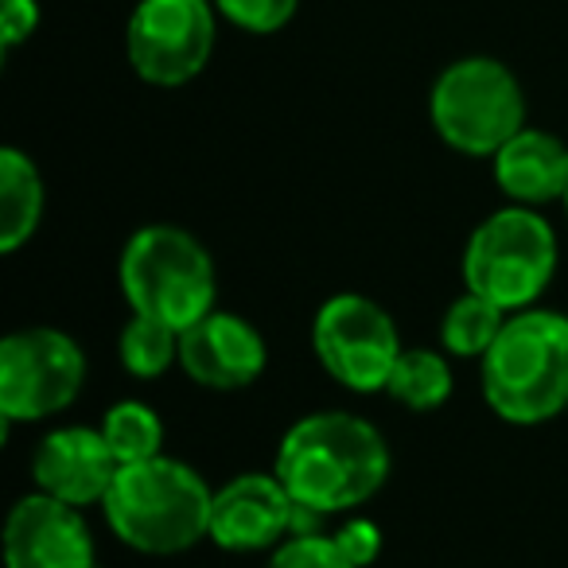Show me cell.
<instances>
[{
	"instance_id": "obj_20",
	"label": "cell",
	"mask_w": 568,
	"mask_h": 568,
	"mask_svg": "<svg viewBox=\"0 0 568 568\" xmlns=\"http://www.w3.org/2000/svg\"><path fill=\"white\" fill-rule=\"evenodd\" d=\"M301 0H214V9L226 24L250 36H273L296 17Z\"/></svg>"
},
{
	"instance_id": "obj_3",
	"label": "cell",
	"mask_w": 568,
	"mask_h": 568,
	"mask_svg": "<svg viewBox=\"0 0 568 568\" xmlns=\"http://www.w3.org/2000/svg\"><path fill=\"white\" fill-rule=\"evenodd\" d=\"M483 363V397L506 425H545L568 409V316L514 312Z\"/></svg>"
},
{
	"instance_id": "obj_23",
	"label": "cell",
	"mask_w": 568,
	"mask_h": 568,
	"mask_svg": "<svg viewBox=\"0 0 568 568\" xmlns=\"http://www.w3.org/2000/svg\"><path fill=\"white\" fill-rule=\"evenodd\" d=\"M335 545H339L343 552H347V560L355 568H366L374 557H378V549H382V534H378V526L374 521H366V518H351L347 526L335 534Z\"/></svg>"
},
{
	"instance_id": "obj_2",
	"label": "cell",
	"mask_w": 568,
	"mask_h": 568,
	"mask_svg": "<svg viewBox=\"0 0 568 568\" xmlns=\"http://www.w3.org/2000/svg\"><path fill=\"white\" fill-rule=\"evenodd\" d=\"M214 490L195 467L172 456L118 467L102 510L110 529L136 552L172 557L211 537Z\"/></svg>"
},
{
	"instance_id": "obj_1",
	"label": "cell",
	"mask_w": 568,
	"mask_h": 568,
	"mask_svg": "<svg viewBox=\"0 0 568 568\" xmlns=\"http://www.w3.org/2000/svg\"><path fill=\"white\" fill-rule=\"evenodd\" d=\"M273 475L308 514L355 510L389 479V448L355 413H312L281 436Z\"/></svg>"
},
{
	"instance_id": "obj_16",
	"label": "cell",
	"mask_w": 568,
	"mask_h": 568,
	"mask_svg": "<svg viewBox=\"0 0 568 568\" xmlns=\"http://www.w3.org/2000/svg\"><path fill=\"white\" fill-rule=\"evenodd\" d=\"M386 394L394 397L397 405H405V409L428 413L448 402L452 366L444 363V355H436V351H425V347L402 351L394 371H389Z\"/></svg>"
},
{
	"instance_id": "obj_5",
	"label": "cell",
	"mask_w": 568,
	"mask_h": 568,
	"mask_svg": "<svg viewBox=\"0 0 568 568\" xmlns=\"http://www.w3.org/2000/svg\"><path fill=\"white\" fill-rule=\"evenodd\" d=\"M557 273V234L537 206H503L467 237L464 284L503 312H526Z\"/></svg>"
},
{
	"instance_id": "obj_10",
	"label": "cell",
	"mask_w": 568,
	"mask_h": 568,
	"mask_svg": "<svg viewBox=\"0 0 568 568\" xmlns=\"http://www.w3.org/2000/svg\"><path fill=\"white\" fill-rule=\"evenodd\" d=\"M4 568H94V537L79 506L43 490L20 498L4 521Z\"/></svg>"
},
{
	"instance_id": "obj_19",
	"label": "cell",
	"mask_w": 568,
	"mask_h": 568,
	"mask_svg": "<svg viewBox=\"0 0 568 568\" xmlns=\"http://www.w3.org/2000/svg\"><path fill=\"white\" fill-rule=\"evenodd\" d=\"M121 366L136 378H156L172 363H180V332L168 324H156L149 316H133L118 339Z\"/></svg>"
},
{
	"instance_id": "obj_9",
	"label": "cell",
	"mask_w": 568,
	"mask_h": 568,
	"mask_svg": "<svg viewBox=\"0 0 568 568\" xmlns=\"http://www.w3.org/2000/svg\"><path fill=\"white\" fill-rule=\"evenodd\" d=\"M312 347H316L324 371L355 394L386 389L389 371L405 351L389 312L358 293L332 296L316 312Z\"/></svg>"
},
{
	"instance_id": "obj_8",
	"label": "cell",
	"mask_w": 568,
	"mask_h": 568,
	"mask_svg": "<svg viewBox=\"0 0 568 568\" xmlns=\"http://www.w3.org/2000/svg\"><path fill=\"white\" fill-rule=\"evenodd\" d=\"M214 0H141L125 28L129 67L149 87H187L214 55Z\"/></svg>"
},
{
	"instance_id": "obj_4",
	"label": "cell",
	"mask_w": 568,
	"mask_h": 568,
	"mask_svg": "<svg viewBox=\"0 0 568 568\" xmlns=\"http://www.w3.org/2000/svg\"><path fill=\"white\" fill-rule=\"evenodd\" d=\"M121 293L133 316H149L175 332L214 312V261L195 234L180 226H144L121 250Z\"/></svg>"
},
{
	"instance_id": "obj_13",
	"label": "cell",
	"mask_w": 568,
	"mask_h": 568,
	"mask_svg": "<svg viewBox=\"0 0 568 568\" xmlns=\"http://www.w3.org/2000/svg\"><path fill=\"white\" fill-rule=\"evenodd\" d=\"M118 456L105 444L102 428H55L43 436L32 456V479L43 495L63 498L71 506H94L105 498L113 475H118Z\"/></svg>"
},
{
	"instance_id": "obj_15",
	"label": "cell",
	"mask_w": 568,
	"mask_h": 568,
	"mask_svg": "<svg viewBox=\"0 0 568 568\" xmlns=\"http://www.w3.org/2000/svg\"><path fill=\"white\" fill-rule=\"evenodd\" d=\"M43 219V180L32 156L20 149L0 152V250L17 253L32 242Z\"/></svg>"
},
{
	"instance_id": "obj_22",
	"label": "cell",
	"mask_w": 568,
	"mask_h": 568,
	"mask_svg": "<svg viewBox=\"0 0 568 568\" xmlns=\"http://www.w3.org/2000/svg\"><path fill=\"white\" fill-rule=\"evenodd\" d=\"M36 28H40V4L36 0H4L0 4V48H4V55H12L20 43L32 40Z\"/></svg>"
},
{
	"instance_id": "obj_14",
	"label": "cell",
	"mask_w": 568,
	"mask_h": 568,
	"mask_svg": "<svg viewBox=\"0 0 568 568\" xmlns=\"http://www.w3.org/2000/svg\"><path fill=\"white\" fill-rule=\"evenodd\" d=\"M495 183L510 203L545 206L568 191V144L545 129H521L495 152Z\"/></svg>"
},
{
	"instance_id": "obj_7",
	"label": "cell",
	"mask_w": 568,
	"mask_h": 568,
	"mask_svg": "<svg viewBox=\"0 0 568 568\" xmlns=\"http://www.w3.org/2000/svg\"><path fill=\"white\" fill-rule=\"evenodd\" d=\"M87 382V355L55 327H24L0 343V420L28 425L63 413Z\"/></svg>"
},
{
	"instance_id": "obj_12",
	"label": "cell",
	"mask_w": 568,
	"mask_h": 568,
	"mask_svg": "<svg viewBox=\"0 0 568 568\" xmlns=\"http://www.w3.org/2000/svg\"><path fill=\"white\" fill-rule=\"evenodd\" d=\"M265 339L250 320L234 312H206L199 324L180 332V366L203 389H245L265 371Z\"/></svg>"
},
{
	"instance_id": "obj_6",
	"label": "cell",
	"mask_w": 568,
	"mask_h": 568,
	"mask_svg": "<svg viewBox=\"0 0 568 568\" xmlns=\"http://www.w3.org/2000/svg\"><path fill=\"white\" fill-rule=\"evenodd\" d=\"M428 118L448 149L464 156H495L526 129V94L506 63L467 55L448 63L433 82Z\"/></svg>"
},
{
	"instance_id": "obj_24",
	"label": "cell",
	"mask_w": 568,
	"mask_h": 568,
	"mask_svg": "<svg viewBox=\"0 0 568 568\" xmlns=\"http://www.w3.org/2000/svg\"><path fill=\"white\" fill-rule=\"evenodd\" d=\"M565 211H568V191H565Z\"/></svg>"
},
{
	"instance_id": "obj_21",
	"label": "cell",
	"mask_w": 568,
	"mask_h": 568,
	"mask_svg": "<svg viewBox=\"0 0 568 568\" xmlns=\"http://www.w3.org/2000/svg\"><path fill=\"white\" fill-rule=\"evenodd\" d=\"M268 568H355L347 552L324 534H296L281 541L268 557Z\"/></svg>"
},
{
	"instance_id": "obj_25",
	"label": "cell",
	"mask_w": 568,
	"mask_h": 568,
	"mask_svg": "<svg viewBox=\"0 0 568 568\" xmlns=\"http://www.w3.org/2000/svg\"><path fill=\"white\" fill-rule=\"evenodd\" d=\"M94 568H98V565H94Z\"/></svg>"
},
{
	"instance_id": "obj_11",
	"label": "cell",
	"mask_w": 568,
	"mask_h": 568,
	"mask_svg": "<svg viewBox=\"0 0 568 568\" xmlns=\"http://www.w3.org/2000/svg\"><path fill=\"white\" fill-rule=\"evenodd\" d=\"M308 510L284 490L276 475H237L222 490H214L211 506V541L230 552H261L276 549L296 518Z\"/></svg>"
},
{
	"instance_id": "obj_17",
	"label": "cell",
	"mask_w": 568,
	"mask_h": 568,
	"mask_svg": "<svg viewBox=\"0 0 568 568\" xmlns=\"http://www.w3.org/2000/svg\"><path fill=\"white\" fill-rule=\"evenodd\" d=\"M506 320H510V312L490 304L487 296L464 293L448 312H444L440 343H444V351H452V355H459V358H483L490 347H495Z\"/></svg>"
},
{
	"instance_id": "obj_18",
	"label": "cell",
	"mask_w": 568,
	"mask_h": 568,
	"mask_svg": "<svg viewBox=\"0 0 568 568\" xmlns=\"http://www.w3.org/2000/svg\"><path fill=\"white\" fill-rule=\"evenodd\" d=\"M102 436L113 448L118 464H144L152 456H164V425H160L156 409L144 402H118L102 420Z\"/></svg>"
}]
</instances>
